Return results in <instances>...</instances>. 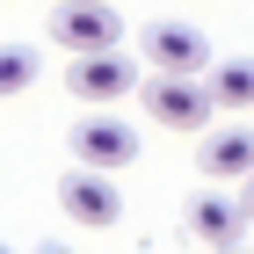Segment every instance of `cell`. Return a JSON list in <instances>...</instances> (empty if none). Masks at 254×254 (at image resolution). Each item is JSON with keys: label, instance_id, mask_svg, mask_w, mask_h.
Instances as JSON below:
<instances>
[{"label": "cell", "instance_id": "1", "mask_svg": "<svg viewBox=\"0 0 254 254\" xmlns=\"http://www.w3.org/2000/svg\"><path fill=\"white\" fill-rule=\"evenodd\" d=\"M145 109L167 131H203L211 124V80L203 73H160V80H145Z\"/></svg>", "mask_w": 254, "mask_h": 254}, {"label": "cell", "instance_id": "2", "mask_svg": "<svg viewBox=\"0 0 254 254\" xmlns=\"http://www.w3.org/2000/svg\"><path fill=\"white\" fill-rule=\"evenodd\" d=\"M117 37H124V15L109 0H65L51 15V44L59 51H109Z\"/></svg>", "mask_w": 254, "mask_h": 254}, {"label": "cell", "instance_id": "3", "mask_svg": "<svg viewBox=\"0 0 254 254\" xmlns=\"http://www.w3.org/2000/svg\"><path fill=\"white\" fill-rule=\"evenodd\" d=\"M59 203H65L73 225H95V233L124 218V196H117V182H109V167H73V175L59 182Z\"/></svg>", "mask_w": 254, "mask_h": 254}, {"label": "cell", "instance_id": "4", "mask_svg": "<svg viewBox=\"0 0 254 254\" xmlns=\"http://www.w3.org/2000/svg\"><path fill=\"white\" fill-rule=\"evenodd\" d=\"M65 87H73L80 102H117V95H131V65L117 59V44H109V51H73Z\"/></svg>", "mask_w": 254, "mask_h": 254}, {"label": "cell", "instance_id": "5", "mask_svg": "<svg viewBox=\"0 0 254 254\" xmlns=\"http://www.w3.org/2000/svg\"><path fill=\"white\" fill-rule=\"evenodd\" d=\"M131 153H138V138L124 131L117 117H80L73 124V160H80V167H109V175H117Z\"/></svg>", "mask_w": 254, "mask_h": 254}, {"label": "cell", "instance_id": "6", "mask_svg": "<svg viewBox=\"0 0 254 254\" xmlns=\"http://www.w3.org/2000/svg\"><path fill=\"white\" fill-rule=\"evenodd\" d=\"M145 59H153V73H203L211 51H203V37L189 22H153L145 29Z\"/></svg>", "mask_w": 254, "mask_h": 254}, {"label": "cell", "instance_id": "7", "mask_svg": "<svg viewBox=\"0 0 254 254\" xmlns=\"http://www.w3.org/2000/svg\"><path fill=\"white\" fill-rule=\"evenodd\" d=\"M247 203L240 196H196L189 203V240H203V247H233V240H247Z\"/></svg>", "mask_w": 254, "mask_h": 254}, {"label": "cell", "instance_id": "8", "mask_svg": "<svg viewBox=\"0 0 254 254\" xmlns=\"http://www.w3.org/2000/svg\"><path fill=\"white\" fill-rule=\"evenodd\" d=\"M196 160H203V175H211V182H240V175L254 167V131H240V124H233V131L203 138V153H196Z\"/></svg>", "mask_w": 254, "mask_h": 254}, {"label": "cell", "instance_id": "9", "mask_svg": "<svg viewBox=\"0 0 254 254\" xmlns=\"http://www.w3.org/2000/svg\"><path fill=\"white\" fill-rule=\"evenodd\" d=\"M211 102L218 109H254V59H225L211 73Z\"/></svg>", "mask_w": 254, "mask_h": 254}, {"label": "cell", "instance_id": "10", "mask_svg": "<svg viewBox=\"0 0 254 254\" xmlns=\"http://www.w3.org/2000/svg\"><path fill=\"white\" fill-rule=\"evenodd\" d=\"M37 80V51L29 44H0V95H22Z\"/></svg>", "mask_w": 254, "mask_h": 254}, {"label": "cell", "instance_id": "11", "mask_svg": "<svg viewBox=\"0 0 254 254\" xmlns=\"http://www.w3.org/2000/svg\"><path fill=\"white\" fill-rule=\"evenodd\" d=\"M240 203H247V218H254V167H247V196H240Z\"/></svg>", "mask_w": 254, "mask_h": 254}]
</instances>
